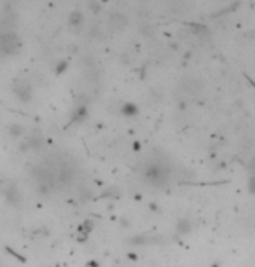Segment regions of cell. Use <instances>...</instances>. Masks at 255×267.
<instances>
[{"instance_id":"cell-1","label":"cell","mask_w":255,"mask_h":267,"mask_svg":"<svg viewBox=\"0 0 255 267\" xmlns=\"http://www.w3.org/2000/svg\"><path fill=\"white\" fill-rule=\"evenodd\" d=\"M12 89H14V94H16V98L20 100V102L26 103L32 100V88H30V84L24 82V80H16Z\"/></svg>"},{"instance_id":"cell-2","label":"cell","mask_w":255,"mask_h":267,"mask_svg":"<svg viewBox=\"0 0 255 267\" xmlns=\"http://www.w3.org/2000/svg\"><path fill=\"white\" fill-rule=\"evenodd\" d=\"M4 198H6V201L12 206L21 204V192L14 184H7L6 187H4Z\"/></svg>"},{"instance_id":"cell-3","label":"cell","mask_w":255,"mask_h":267,"mask_svg":"<svg viewBox=\"0 0 255 267\" xmlns=\"http://www.w3.org/2000/svg\"><path fill=\"white\" fill-rule=\"evenodd\" d=\"M18 48V37L14 34H6L0 37V51L6 54H12Z\"/></svg>"},{"instance_id":"cell-4","label":"cell","mask_w":255,"mask_h":267,"mask_svg":"<svg viewBox=\"0 0 255 267\" xmlns=\"http://www.w3.org/2000/svg\"><path fill=\"white\" fill-rule=\"evenodd\" d=\"M176 230H178V234H189L190 230H192V224H190V220L182 218L178 222V226H176Z\"/></svg>"},{"instance_id":"cell-5","label":"cell","mask_w":255,"mask_h":267,"mask_svg":"<svg viewBox=\"0 0 255 267\" xmlns=\"http://www.w3.org/2000/svg\"><path fill=\"white\" fill-rule=\"evenodd\" d=\"M122 114H124V116H136L138 106L133 105V103H126V105H122Z\"/></svg>"},{"instance_id":"cell-6","label":"cell","mask_w":255,"mask_h":267,"mask_svg":"<svg viewBox=\"0 0 255 267\" xmlns=\"http://www.w3.org/2000/svg\"><path fill=\"white\" fill-rule=\"evenodd\" d=\"M9 133H10V136L18 138V136H21V133H23V128L18 126V124H12V126L9 128Z\"/></svg>"},{"instance_id":"cell-7","label":"cell","mask_w":255,"mask_h":267,"mask_svg":"<svg viewBox=\"0 0 255 267\" xmlns=\"http://www.w3.org/2000/svg\"><path fill=\"white\" fill-rule=\"evenodd\" d=\"M70 23L76 24V26H77V24H80V23H82V14H80V12H74L72 16H70Z\"/></svg>"},{"instance_id":"cell-8","label":"cell","mask_w":255,"mask_h":267,"mask_svg":"<svg viewBox=\"0 0 255 267\" xmlns=\"http://www.w3.org/2000/svg\"><path fill=\"white\" fill-rule=\"evenodd\" d=\"M86 116H88L86 108H82V106H80V110H79V112H77V116H74L72 119H74V120H77V122H79V120H82V119H84V117H86Z\"/></svg>"},{"instance_id":"cell-9","label":"cell","mask_w":255,"mask_h":267,"mask_svg":"<svg viewBox=\"0 0 255 267\" xmlns=\"http://www.w3.org/2000/svg\"><path fill=\"white\" fill-rule=\"evenodd\" d=\"M63 70H66V63H60V66H56V72H63Z\"/></svg>"}]
</instances>
